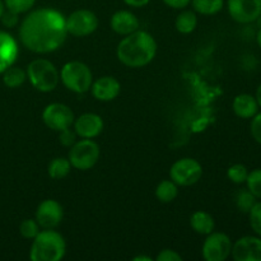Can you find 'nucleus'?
<instances>
[{
    "mask_svg": "<svg viewBox=\"0 0 261 261\" xmlns=\"http://www.w3.org/2000/svg\"><path fill=\"white\" fill-rule=\"evenodd\" d=\"M66 18L51 8H40L22 20L19 38L25 48L36 54L58 50L66 40Z\"/></svg>",
    "mask_w": 261,
    "mask_h": 261,
    "instance_id": "nucleus-1",
    "label": "nucleus"
},
{
    "mask_svg": "<svg viewBox=\"0 0 261 261\" xmlns=\"http://www.w3.org/2000/svg\"><path fill=\"white\" fill-rule=\"evenodd\" d=\"M117 59L129 68L148 65L157 54V42L145 31H135L125 36L117 46Z\"/></svg>",
    "mask_w": 261,
    "mask_h": 261,
    "instance_id": "nucleus-2",
    "label": "nucleus"
},
{
    "mask_svg": "<svg viewBox=\"0 0 261 261\" xmlns=\"http://www.w3.org/2000/svg\"><path fill=\"white\" fill-rule=\"evenodd\" d=\"M66 242L59 232L43 229L33 239L30 259L32 261H59L65 256Z\"/></svg>",
    "mask_w": 261,
    "mask_h": 261,
    "instance_id": "nucleus-3",
    "label": "nucleus"
},
{
    "mask_svg": "<svg viewBox=\"0 0 261 261\" xmlns=\"http://www.w3.org/2000/svg\"><path fill=\"white\" fill-rule=\"evenodd\" d=\"M25 71L28 81L37 91L47 93L58 87L60 79L58 69L46 59H36L31 61Z\"/></svg>",
    "mask_w": 261,
    "mask_h": 261,
    "instance_id": "nucleus-4",
    "label": "nucleus"
},
{
    "mask_svg": "<svg viewBox=\"0 0 261 261\" xmlns=\"http://www.w3.org/2000/svg\"><path fill=\"white\" fill-rule=\"evenodd\" d=\"M60 79L64 86L75 93H86L93 83L91 69L82 61H69L61 68Z\"/></svg>",
    "mask_w": 261,
    "mask_h": 261,
    "instance_id": "nucleus-5",
    "label": "nucleus"
},
{
    "mask_svg": "<svg viewBox=\"0 0 261 261\" xmlns=\"http://www.w3.org/2000/svg\"><path fill=\"white\" fill-rule=\"evenodd\" d=\"M69 162L71 167L81 171L91 170L99 160V147L92 139H82L71 145L69 150Z\"/></svg>",
    "mask_w": 261,
    "mask_h": 261,
    "instance_id": "nucleus-6",
    "label": "nucleus"
},
{
    "mask_svg": "<svg viewBox=\"0 0 261 261\" xmlns=\"http://www.w3.org/2000/svg\"><path fill=\"white\" fill-rule=\"evenodd\" d=\"M203 175V167L194 158H181L170 170L171 180L177 186H191L198 182Z\"/></svg>",
    "mask_w": 261,
    "mask_h": 261,
    "instance_id": "nucleus-7",
    "label": "nucleus"
},
{
    "mask_svg": "<svg viewBox=\"0 0 261 261\" xmlns=\"http://www.w3.org/2000/svg\"><path fill=\"white\" fill-rule=\"evenodd\" d=\"M98 27V18L92 10L78 9L66 18V31L75 37H86Z\"/></svg>",
    "mask_w": 261,
    "mask_h": 261,
    "instance_id": "nucleus-8",
    "label": "nucleus"
},
{
    "mask_svg": "<svg viewBox=\"0 0 261 261\" xmlns=\"http://www.w3.org/2000/svg\"><path fill=\"white\" fill-rule=\"evenodd\" d=\"M232 241L226 233L212 232L203 245V257L206 261H224L232 251Z\"/></svg>",
    "mask_w": 261,
    "mask_h": 261,
    "instance_id": "nucleus-9",
    "label": "nucleus"
},
{
    "mask_svg": "<svg viewBox=\"0 0 261 261\" xmlns=\"http://www.w3.org/2000/svg\"><path fill=\"white\" fill-rule=\"evenodd\" d=\"M42 120L48 129L54 132H61L68 129L74 124L73 111L69 106L64 103H51L45 107L42 112Z\"/></svg>",
    "mask_w": 261,
    "mask_h": 261,
    "instance_id": "nucleus-10",
    "label": "nucleus"
},
{
    "mask_svg": "<svg viewBox=\"0 0 261 261\" xmlns=\"http://www.w3.org/2000/svg\"><path fill=\"white\" fill-rule=\"evenodd\" d=\"M227 8L232 19L247 24L261 17V0H227Z\"/></svg>",
    "mask_w": 261,
    "mask_h": 261,
    "instance_id": "nucleus-11",
    "label": "nucleus"
},
{
    "mask_svg": "<svg viewBox=\"0 0 261 261\" xmlns=\"http://www.w3.org/2000/svg\"><path fill=\"white\" fill-rule=\"evenodd\" d=\"M63 206L53 199L43 200L36 211V221L42 229H54L63 221Z\"/></svg>",
    "mask_w": 261,
    "mask_h": 261,
    "instance_id": "nucleus-12",
    "label": "nucleus"
},
{
    "mask_svg": "<svg viewBox=\"0 0 261 261\" xmlns=\"http://www.w3.org/2000/svg\"><path fill=\"white\" fill-rule=\"evenodd\" d=\"M234 261H261V237L244 236L232 245Z\"/></svg>",
    "mask_w": 261,
    "mask_h": 261,
    "instance_id": "nucleus-13",
    "label": "nucleus"
},
{
    "mask_svg": "<svg viewBox=\"0 0 261 261\" xmlns=\"http://www.w3.org/2000/svg\"><path fill=\"white\" fill-rule=\"evenodd\" d=\"M103 130V120L97 114H83L74 120V132L83 139H93Z\"/></svg>",
    "mask_w": 261,
    "mask_h": 261,
    "instance_id": "nucleus-14",
    "label": "nucleus"
},
{
    "mask_svg": "<svg viewBox=\"0 0 261 261\" xmlns=\"http://www.w3.org/2000/svg\"><path fill=\"white\" fill-rule=\"evenodd\" d=\"M92 94L96 99L102 102H109L116 98L121 91L119 81L114 76H101L97 79L94 83H92L91 87Z\"/></svg>",
    "mask_w": 261,
    "mask_h": 261,
    "instance_id": "nucleus-15",
    "label": "nucleus"
},
{
    "mask_svg": "<svg viewBox=\"0 0 261 261\" xmlns=\"http://www.w3.org/2000/svg\"><path fill=\"white\" fill-rule=\"evenodd\" d=\"M18 45L10 33L0 31V74L4 73L9 66L14 65L18 58Z\"/></svg>",
    "mask_w": 261,
    "mask_h": 261,
    "instance_id": "nucleus-16",
    "label": "nucleus"
},
{
    "mask_svg": "<svg viewBox=\"0 0 261 261\" xmlns=\"http://www.w3.org/2000/svg\"><path fill=\"white\" fill-rule=\"evenodd\" d=\"M110 24L114 32L121 36H127L139 30V19L134 13L129 10H117L116 13H114Z\"/></svg>",
    "mask_w": 261,
    "mask_h": 261,
    "instance_id": "nucleus-17",
    "label": "nucleus"
},
{
    "mask_svg": "<svg viewBox=\"0 0 261 261\" xmlns=\"http://www.w3.org/2000/svg\"><path fill=\"white\" fill-rule=\"evenodd\" d=\"M232 109L236 116L241 119H252L259 112V103L254 96L242 93L234 97L232 102Z\"/></svg>",
    "mask_w": 261,
    "mask_h": 261,
    "instance_id": "nucleus-18",
    "label": "nucleus"
},
{
    "mask_svg": "<svg viewBox=\"0 0 261 261\" xmlns=\"http://www.w3.org/2000/svg\"><path fill=\"white\" fill-rule=\"evenodd\" d=\"M190 226L196 233L206 234L208 236L209 233L214 231L216 223H214V219L211 214L203 211H198L191 216Z\"/></svg>",
    "mask_w": 261,
    "mask_h": 261,
    "instance_id": "nucleus-19",
    "label": "nucleus"
},
{
    "mask_svg": "<svg viewBox=\"0 0 261 261\" xmlns=\"http://www.w3.org/2000/svg\"><path fill=\"white\" fill-rule=\"evenodd\" d=\"M176 30L182 35H189L193 32L198 25V17H196V12L194 10H184L176 18Z\"/></svg>",
    "mask_w": 261,
    "mask_h": 261,
    "instance_id": "nucleus-20",
    "label": "nucleus"
},
{
    "mask_svg": "<svg viewBox=\"0 0 261 261\" xmlns=\"http://www.w3.org/2000/svg\"><path fill=\"white\" fill-rule=\"evenodd\" d=\"M71 170V165L69 162L68 158L64 157H56L48 163L47 172L48 176L54 180H61V178L66 177Z\"/></svg>",
    "mask_w": 261,
    "mask_h": 261,
    "instance_id": "nucleus-21",
    "label": "nucleus"
},
{
    "mask_svg": "<svg viewBox=\"0 0 261 261\" xmlns=\"http://www.w3.org/2000/svg\"><path fill=\"white\" fill-rule=\"evenodd\" d=\"M25 79H27V71L18 66H9L3 73V82L8 88H18L24 83Z\"/></svg>",
    "mask_w": 261,
    "mask_h": 261,
    "instance_id": "nucleus-22",
    "label": "nucleus"
},
{
    "mask_svg": "<svg viewBox=\"0 0 261 261\" xmlns=\"http://www.w3.org/2000/svg\"><path fill=\"white\" fill-rule=\"evenodd\" d=\"M177 185L172 180H163L155 189V196L161 203H171L177 198Z\"/></svg>",
    "mask_w": 261,
    "mask_h": 261,
    "instance_id": "nucleus-23",
    "label": "nucleus"
},
{
    "mask_svg": "<svg viewBox=\"0 0 261 261\" xmlns=\"http://www.w3.org/2000/svg\"><path fill=\"white\" fill-rule=\"evenodd\" d=\"M194 12L203 15H213L222 10L224 0H191Z\"/></svg>",
    "mask_w": 261,
    "mask_h": 261,
    "instance_id": "nucleus-24",
    "label": "nucleus"
},
{
    "mask_svg": "<svg viewBox=\"0 0 261 261\" xmlns=\"http://www.w3.org/2000/svg\"><path fill=\"white\" fill-rule=\"evenodd\" d=\"M256 196L249 189H241V190H239L236 194V198H234V203H236L237 209L241 213L245 214H249V212L256 204Z\"/></svg>",
    "mask_w": 261,
    "mask_h": 261,
    "instance_id": "nucleus-25",
    "label": "nucleus"
},
{
    "mask_svg": "<svg viewBox=\"0 0 261 261\" xmlns=\"http://www.w3.org/2000/svg\"><path fill=\"white\" fill-rule=\"evenodd\" d=\"M227 176H228L229 180L233 184H244L246 182V178L249 176V170L245 165L241 163H236V165H232L231 167L227 171Z\"/></svg>",
    "mask_w": 261,
    "mask_h": 261,
    "instance_id": "nucleus-26",
    "label": "nucleus"
},
{
    "mask_svg": "<svg viewBox=\"0 0 261 261\" xmlns=\"http://www.w3.org/2000/svg\"><path fill=\"white\" fill-rule=\"evenodd\" d=\"M246 184L247 189L256 196V199H261V168H256L249 172Z\"/></svg>",
    "mask_w": 261,
    "mask_h": 261,
    "instance_id": "nucleus-27",
    "label": "nucleus"
},
{
    "mask_svg": "<svg viewBox=\"0 0 261 261\" xmlns=\"http://www.w3.org/2000/svg\"><path fill=\"white\" fill-rule=\"evenodd\" d=\"M40 232V226H38L36 219H24L19 226V233L22 234L23 239L33 240Z\"/></svg>",
    "mask_w": 261,
    "mask_h": 261,
    "instance_id": "nucleus-28",
    "label": "nucleus"
},
{
    "mask_svg": "<svg viewBox=\"0 0 261 261\" xmlns=\"http://www.w3.org/2000/svg\"><path fill=\"white\" fill-rule=\"evenodd\" d=\"M7 9L13 10V12L22 14L31 10L35 5L36 0H3Z\"/></svg>",
    "mask_w": 261,
    "mask_h": 261,
    "instance_id": "nucleus-29",
    "label": "nucleus"
},
{
    "mask_svg": "<svg viewBox=\"0 0 261 261\" xmlns=\"http://www.w3.org/2000/svg\"><path fill=\"white\" fill-rule=\"evenodd\" d=\"M249 219L252 231L261 237V201H256V204L249 212Z\"/></svg>",
    "mask_w": 261,
    "mask_h": 261,
    "instance_id": "nucleus-30",
    "label": "nucleus"
},
{
    "mask_svg": "<svg viewBox=\"0 0 261 261\" xmlns=\"http://www.w3.org/2000/svg\"><path fill=\"white\" fill-rule=\"evenodd\" d=\"M0 20H2L4 27L14 28L15 25L18 24V22H19V14L5 8L4 13H3L2 17H0Z\"/></svg>",
    "mask_w": 261,
    "mask_h": 261,
    "instance_id": "nucleus-31",
    "label": "nucleus"
},
{
    "mask_svg": "<svg viewBox=\"0 0 261 261\" xmlns=\"http://www.w3.org/2000/svg\"><path fill=\"white\" fill-rule=\"evenodd\" d=\"M76 137H78L76 133L74 132V130H71L70 127L59 132V140H60V143L64 145V147L70 148L71 145L75 144Z\"/></svg>",
    "mask_w": 261,
    "mask_h": 261,
    "instance_id": "nucleus-32",
    "label": "nucleus"
},
{
    "mask_svg": "<svg viewBox=\"0 0 261 261\" xmlns=\"http://www.w3.org/2000/svg\"><path fill=\"white\" fill-rule=\"evenodd\" d=\"M251 135L259 144H261V111L257 112L251 121Z\"/></svg>",
    "mask_w": 261,
    "mask_h": 261,
    "instance_id": "nucleus-33",
    "label": "nucleus"
},
{
    "mask_svg": "<svg viewBox=\"0 0 261 261\" xmlns=\"http://www.w3.org/2000/svg\"><path fill=\"white\" fill-rule=\"evenodd\" d=\"M155 260L157 261H181L182 260V256H181L177 251H175V250L165 249L157 255Z\"/></svg>",
    "mask_w": 261,
    "mask_h": 261,
    "instance_id": "nucleus-34",
    "label": "nucleus"
},
{
    "mask_svg": "<svg viewBox=\"0 0 261 261\" xmlns=\"http://www.w3.org/2000/svg\"><path fill=\"white\" fill-rule=\"evenodd\" d=\"M167 7L173 8V9H184L191 3V0H162Z\"/></svg>",
    "mask_w": 261,
    "mask_h": 261,
    "instance_id": "nucleus-35",
    "label": "nucleus"
},
{
    "mask_svg": "<svg viewBox=\"0 0 261 261\" xmlns=\"http://www.w3.org/2000/svg\"><path fill=\"white\" fill-rule=\"evenodd\" d=\"M122 2H124L126 5H129V7L142 8V7H145L150 0H122Z\"/></svg>",
    "mask_w": 261,
    "mask_h": 261,
    "instance_id": "nucleus-36",
    "label": "nucleus"
},
{
    "mask_svg": "<svg viewBox=\"0 0 261 261\" xmlns=\"http://www.w3.org/2000/svg\"><path fill=\"white\" fill-rule=\"evenodd\" d=\"M255 98H256L257 103H259V107H261V84H260L259 87H257L256 96H255Z\"/></svg>",
    "mask_w": 261,
    "mask_h": 261,
    "instance_id": "nucleus-37",
    "label": "nucleus"
},
{
    "mask_svg": "<svg viewBox=\"0 0 261 261\" xmlns=\"http://www.w3.org/2000/svg\"><path fill=\"white\" fill-rule=\"evenodd\" d=\"M133 261H152V257L149 256H143V255H140V256H135Z\"/></svg>",
    "mask_w": 261,
    "mask_h": 261,
    "instance_id": "nucleus-38",
    "label": "nucleus"
},
{
    "mask_svg": "<svg viewBox=\"0 0 261 261\" xmlns=\"http://www.w3.org/2000/svg\"><path fill=\"white\" fill-rule=\"evenodd\" d=\"M256 42H257V45H259V47L261 48V28L259 30V32H257V36H256Z\"/></svg>",
    "mask_w": 261,
    "mask_h": 261,
    "instance_id": "nucleus-39",
    "label": "nucleus"
},
{
    "mask_svg": "<svg viewBox=\"0 0 261 261\" xmlns=\"http://www.w3.org/2000/svg\"><path fill=\"white\" fill-rule=\"evenodd\" d=\"M4 10H5V4L3 0H0V17H2V14L4 13Z\"/></svg>",
    "mask_w": 261,
    "mask_h": 261,
    "instance_id": "nucleus-40",
    "label": "nucleus"
}]
</instances>
